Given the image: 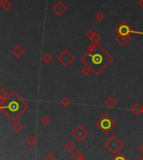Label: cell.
Returning a JSON list of instances; mask_svg holds the SVG:
<instances>
[{"label": "cell", "mask_w": 143, "mask_h": 160, "mask_svg": "<svg viewBox=\"0 0 143 160\" xmlns=\"http://www.w3.org/2000/svg\"><path fill=\"white\" fill-rule=\"evenodd\" d=\"M141 114H142L143 115V105L142 106V111H141Z\"/></svg>", "instance_id": "obj_28"}, {"label": "cell", "mask_w": 143, "mask_h": 160, "mask_svg": "<svg viewBox=\"0 0 143 160\" xmlns=\"http://www.w3.org/2000/svg\"><path fill=\"white\" fill-rule=\"evenodd\" d=\"M95 18L98 20V21H102L105 19V14L102 13V12H98L96 14H95Z\"/></svg>", "instance_id": "obj_22"}, {"label": "cell", "mask_w": 143, "mask_h": 160, "mask_svg": "<svg viewBox=\"0 0 143 160\" xmlns=\"http://www.w3.org/2000/svg\"><path fill=\"white\" fill-rule=\"evenodd\" d=\"M2 7H3V9L4 10H9V9L12 7V4H11L8 0H4V2H3Z\"/></svg>", "instance_id": "obj_21"}, {"label": "cell", "mask_w": 143, "mask_h": 160, "mask_svg": "<svg viewBox=\"0 0 143 160\" xmlns=\"http://www.w3.org/2000/svg\"><path fill=\"white\" fill-rule=\"evenodd\" d=\"M3 2H4V0H0V6H2V5H3Z\"/></svg>", "instance_id": "obj_27"}, {"label": "cell", "mask_w": 143, "mask_h": 160, "mask_svg": "<svg viewBox=\"0 0 143 160\" xmlns=\"http://www.w3.org/2000/svg\"><path fill=\"white\" fill-rule=\"evenodd\" d=\"M14 128L16 130V131H20L22 129V125L20 124L19 123H16L15 125L14 126Z\"/></svg>", "instance_id": "obj_24"}, {"label": "cell", "mask_w": 143, "mask_h": 160, "mask_svg": "<svg viewBox=\"0 0 143 160\" xmlns=\"http://www.w3.org/2000/svg\"><path fill=\"white\" fill-rule=\"evenodd\" d=\"M115 40L120 45H121L122 47H125V46H126L130 43V41L131 40V38H130V36L116 35L115 37Z\"/></svg>", "instance_id": "obj_8"}, {"label": "cell", "mask_w": 143, "mask_h": 160, "mask_svg": "<svg viewBox=\"0 0 143 160\" xmlns=\"http://www.w3.org/2000/svg\"><path fill=\"white\" fill-rule=\"evenodd\" d=\"M14 53H15V55L16 56V57H20L24 53V50L21 47V46H16L15 48V50H14Z\"/></svg>", "instance_id": "obj_13"}, {"label": "cell", "mask_w": 143, "mask_h": 160, "mask_svg": "<svg viewBox=\"0 0 143 160\" xmlns=\"http://www.w3.org/2000/svg\"><path fill=\"white\" fill-rule=\"evenodd\" d=\"M139 150H140V152L142 153H143V143L140 146V148H139Z\"/></svg>", "instance_id": "obj_26"}, {"label": "cell", "mask_w": 143, "mask_h": 160, "mask_svg": "<svg viewBox=\"0 0 143 160\" xmlns=\"http://www.w3.org/2000/svg\"><path fill=\"white\" fill-rule=\"evenodd\" d=\"M27 142H28V144H29L30 147H33V146H35L36 143H37V140H36V138L34 136H31V137H30L29 139L27 140Z\"/></svg>", "instance_id": "obj_20"}, {"label": "cell", "mask_w": 143, "mask_h": 160, "mask_svg": "<svg viewBox=\"0 0 143 160\" xmlns=\"http://www.w3.org/2000/svg\"><path fill=\"white\" fill-rule=\"evenodd\" d=\"M115 33L117 34L116 35L130 36V34H136V31L126 22H123L115 29Z\"/></svg>", "instance_id": "obj_6"}, {"label": "cell", "mask_w": 143, "mask_h": 160, "mask_svg": "<svg viewBox=\"0 0 143 160\" xmlns=\"http://www.w3.org/2000/svg\"><path fill=\"white\" fill-rule=\"evenodd\" d=\"M41 123L45 125V126H47V125L50 124V123H51V118H50L47 115H45V116H43V117L41 118Z\"/></svg>", "instance_id": "obj_19"}, {"label": "cell", "mask_w": 143, "mask_h": 160, "mask_svg": "<svg viewBox=\"0 0 143 160\" xmlns=\"http://www.w3.org/2000/svg\"><path fill=\"white\" fill-rule=\"evenodd\" d=\"M56 60L57 61L62 65L65 68H68L72 63L75 60V57L74 55L71 53L70 50L65 49L62 53L60 54L57 57H56Z\"/></svg>", "instance_id": "obj_4"}, {"label": "cell", "mask_w": 143, "mask_h": 160, "mask_svg": "<svg viewBox=\"0 0 143 160\" xmlns=\"http://www.w3.org/2000/svg\"><path fill=\"white\" fill-rule=\"evenodd\" d=\"M90 39H91V41H92L93 43L99 44V41H100V39H101V37H100V35H99L98 33H95V32H94V34L92 35V37L90 38Z\"/></svg>", "instance_id": "obj_16"}, {"label": "cell", "mask_w": 143, "mask_h": 160, "mask_svg": "<svg viewBox=\"0 0 143 160\" xmlns=\"http://www.w3.org/2000/svg\"><path fill=\"white\" fill-rule=\"evenodd\" d=\"M89 135V131L87 130L83 125H77L72 131V138L78 142H83Z\"/></svg>", "instance_id": "obj_5"}, {"label": "cell", "mask_w": 143, "mask_h": 160, "mask_svg": "<svg viewBox=\"0 0 143 160\" xmlns=\"http://www.w3.org/2000/svg\"><path fill=\"white\" fill-rule=\"evenodd\" d=\"M136 160H139V159H136Z\"/></svg>", "instance_id": "obj_31"}, {"label": "cell", "mask_w": 143, "mask_h": 160, "mask_svg": "<svg viewBox=\"0 0 143 160\" xmlns=\"http://www.w3.org/2000/svg\"><path fill=\"white\" fill-rule=\"evenodd\" d=\"M52 60H53V58H52V56L50 54L46 53L45 54H43V56H42V60H43V62L46 63V64L51 63V62L52 61Z\"/></svg>", "instance_id": "obj_14"}, {"label": "cell", "mask_w": 143, "mask_h": 160, "mask_svg": "<svg viewBox=\"0 0 143 160\" xmlns=\"http://www.w3.org/2000/svg\"><path fill=\"white\" fill-rule=\"evenodd\" d=\"M130 111H131L134 115H136V116L140 115V114H141V111H142V105H141L140 103H138V102L133 104V105L131 106V107H130Z\"/></svg>", "instance_id": "obj_11"}, {"label": "cell", "mask_w": 143, "mask_h": 160, "mask_svg": "<svg viewBox=\"0 0 143 160\" xmlns=\"http://www.w3.org/2000/svg\"><path fill=\"white\" fill-rule=\"evenodd\" d=\"M80 160H86V159H85V158H83L82 159H80Z\"/></svg>", "instance_id": "obj_30"}, {"label": "cell", "mask_w": 143, "mask_h": 160, "mask_svg": "<svg viewBox=\"0 0 143 160\" xmlns=\"http://www.w3.org/2000/svg\"><path fill=\"white\" fill-rule=\"evenodd\" d=\"M141 160H143V154L142 156V158H141Z\"/></svg>", "instance_id": "obj_29"}, {"label": "cell", "mask_w": 143, "mask_h": 160, "mask_svg": "<svg viewBox=\"0 0 143 160\" xmlns=\"http://www.w3.org/2000/svg\"><path fill=\"white\" fill-rule=\"evenodd\" d=\"M118 103H119L118 101L115 97L109 96L107 99L105 100V106L108 107V108H109V109H113V108H115L118 105Z\"/></svg>", "instance_id": "obj_9"}, {"label": "cell", "mask_w": 143, "mask_h": 160, "mask_svg": "<svg viewBox=\"0 0 143 160\" xmlns=\"http://www.w3.org/2000/svg\"><path fill=\"white\" fill-rule=\"evenodd\" d=\"M95 125L100 132H102L104 134L107 135L115 127V123L114 122V120L110 117V116L109 114L105 113L97 121Z\"/></svg>", "instance_id": "obj_2"}, {"label": "cell", "mask_w": 143, "mask_h": 160, "mask_svg": "<svg viewBox=\"0 0 143 160\" xmlns=\"http://www.w3.org/2000/svg\"><path fill=\"white\" fill-rule=\"evenodd\" d=\"M110 160H129L123 153H116L113 156V158Z\"/></svg>", "instance_id": "obj_15"}, {"label": "cell", "mask_w": 143, "mask_h": 160, "mask_svg": "<svg viewBox=\"0 0 143 160\" xmlns=\"http://www.w3.org/2000/svg\"><path fill=\"white\" fill-rule=\"evenodd\" d=\"M68 8L67 6L62 3V2H58L56 3L53 7H52V10L55 12V14L58 16L62 15L66 11H67Z\"/></svg>", "instance_id": "obj_7"}, {"label": "cell", "mask_w": 143, "mask_h": 160, "mask_svg": "<svg viewBox=\"0 0 143 160\" xmlns=\"http://www.w3.org/2000/svg\"><path fill=\"white\" fill-rule=\"evenodd\" d=\"M79 60L88 66L94 75H99L113 62L114 57L101 45L92 42L88 45L87 51Z\"/></svg>", "instance_id": "obj_1"}, {"label": "cell", "mask_w": 143, "mask_h": 160, "mask_svg": "<svg viewBox=\"0 0 143 160\" xmlns=\"http://www.w3.org/2000/svg\"><path fill=\"white\" fill-rule=\"evenodd\" d=\"M63 148L68 153H72L75 151V149H76V145L72 141H68V142H67L64 144Z\"/></svg>", "instance_id": "obj_10"}, {"label": "cell", "mask_w": 143, "mask_h": 160, "mask_svg": "<svg viewBox=\"0 0 143 160\" xmlns=\"http://www.w3.org/2000/svg\"><path fill=\"white\" fill-rule=\"evenodd\" d=\"M81 73H82V75H84V76H88V75H89L90 74L92 73V71L90 70L88 66H84V67L82 69Z\"/></svg>", "instance_id": "obj_18"}, {"label": "cell", "mask_w": 143, "mask_h": 160, "mask_svg": "<svg viewBox=\"0 0 143 160\" xmlns=\"http://www.w3.org/2000/svg\"><path fill=\"white\" fill-rule=\"evenodd\" d=\"M46 160H56V157L52 153H49L46 157Z\"/></svg>", "instance_id": "obj_23"}, {"label": "cell", "mask_w": 143, "mask_h": 160, "mask_svg": "<svg viewBox=\"0 0 143 160\" xmlns=\"http://www.w3.org/2000/svg\"><path fill=\"white\" fill-rule=\"evenodd\" d=\"M105 147L109 152L113 154L119 153L120 150L124 148V142L115 134L112 135L106 142H105Z\"/></svg>", "instance_id": "obj_3"}, {"label": "cell", "mask_w": 143, "mask_h": 160, "mask_svg": "<svg viewBox=\"0 0 143 160\" xmlns=\"http://www.w3.org/2000/svg\"><path fill=\"white\" fill-rule=\"evenodd\" d=\"M93 34H94V32H93L92 30H88V31H87V33H86V36H87L89 39H90Z\"/></svg>", "instance_id": "obj_25"}, {"label": "cell", "mask_w": 143, "mask_h": 160, "mask_svg": "<svg viewBox=\"0 0 143 160\" xmlns=\"http://www.w3.org/2000/svg\"><path fill=\"white\" fill-rule=\"evenodd\" d=\"M61 104H62L63 107H68V106L71 104V100H70L68 97H63V98L61 100Z\"/></svg>", "instance_id": "obj_17"}, {"label": "cell", "mask_w": 143, "mask_h": 160, "mask_svg": "<svg viewBox=\"0 0 143 160\" xmlns=\"http://www.w3.org/2000/svg\"><path fill=\"white\" fill-rule=\"evenodd\" d=\"M83 158H84L83 153L79 150H75L72 153V160H80L82 159Z\"/></svg>", "instance_id": "obj_12"}]
</instances>
